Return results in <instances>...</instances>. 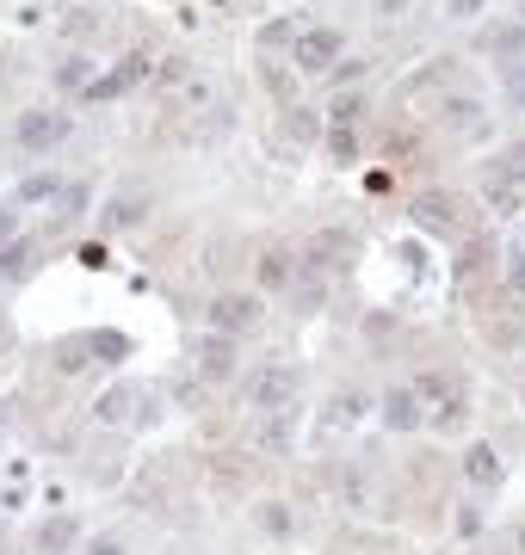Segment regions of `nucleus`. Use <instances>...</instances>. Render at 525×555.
<instances>
[{
    "mask_svg": "<svg viewBox=\"0 0 525 555\" xmlns=\"http://www.w3.org/2000/svg\"><path fill=\"white\" fill-rule=\"evenodd\" d=\"M241 395H248L254 407H291L297 401V370L291 364H266V370H254V377L241 383Z\"/></svg>",
    "mask_w": 525,
    "mask_h": 555,
    "instance_id": "1",
    "label": "nucleus"
},
{
    "mask_svg": "<svg viewBox=\"0 0 525 555\" xmlns=\"http://www.w3.org/2000/svg\"><path fill=\"white\" fill-rule=\"evenodd\" d=\"M13 136H19V148H31V155H44V148H56V142L68 136V118H62V111H25Z\"/></svg>",
    "mask_w": 525,
    "mask_h": 555,
    "instance_id": "2",
    "label": "nucleus"
},
{
    "mask_svg": "<svg viewBox=\"0 0 525 555\" xmlns=\"http://www.w3.org/2000/svg\"><path fill=\"white\" fill-rule=\"evenodd\" d=\"M340 31H328V25H315V31H303L297 37V68H309V74H322V68H334L340 62Z\"/></svg>",
    "mask_w": 525,
    "mask_h": 555,
    "instance_id": "3",
    "label": "nucleus"
},
{
    "mask_svg": "<svg viewBox=\"0 0 525 555\" xmlns=\"http://www.w3.org/2000/svg\"><path fill=\"white\" fill-rule=\"evenodd\" d=\"M210 321H217L223 340L229 333H248L260 321V296H217V303H210Z\"/></svg>",
    "mask_w": 525,
    "mask_h": 555,
    "instance_id": "4",
    "label": "nucleus"
},
{
    "mask_svg": "<svg viewBox=\"0 0 525 555\" xmlns=\"http://www.w3.org/2000/svg\"><path fill=\"white\" fill-rule=\"evenodd\" d=\"M143 74H149V62H143V56H130V62H118L112 74L87 81V93H81V99H93V105H99V99H118V93H130L136 81H143Z\"/></svg>",
    "mask_w": 525,
    "mask_h": 555,
    "instance_id": "5",
    "label": "nucleus"
},
{
    "mask_svg": "<svg viewBox=\"0 0 525 555\" xmlns=\"http://www.w3.org/2000/svg\"><path fill=\"white\" fill-rule=\"evenodd\" d=\"M513 185H525V142L501 148V155L488 161V192H513Z\"/></svg>",
    "mask_w": 525,
    "mask_h": 555,
    "instance_id": "6",
    "label": "nucleus"
},
{
    "mask_svg": "<svg viewBox=\"0 0 525 555\" xmlns=\"http://www.w3.org/2000/svg\"><path fill=\"white\" fill-rule=\"evenodd\" d=\"M198 370H204V377H229V370H235V340L204 333V340H198Z\"/></svg>",
    "mask_w": 525,
    "mask_h": 555,
    "instance_id": "7",
    "label": "nucleus"
},
{
    "mask_svg": "<svg viewBox=\"0 0 525 555\" xmlns=\"http://www.w3.org/2000/svg\"><path fill=\"white\" fill-rule=\"evenodd\" d=\"M87 358H99V364H124V358H130V333H124V327H99V333H87Z\"/></svg>",
    "mask_w": 525,
    "mask_h": 555,
    "instance_id": "8",
    "label": "nucleus"
},
{
    "mask_svg": "<svg viewBox=\"0 0 525 555\" xmlns=\"http://www.w3.org/2000/svg\"><path fill=\"white\" fill-rule=\"evenodd\" d=\"M383 420H390L396 432H414L420 426V395L414 389H390L383 395Z\"/></svg>",
    "mask_w": 525,
    "mask_h": 555,
    "instance_id": "9",
    "label": "nucleus"
},
{
    "mask_svg": "<svg viewBox=\"0 0 525 555\" xmlns=\"http://www.w3.org/2000/svg\"><path fill=\"white\" fill-rule=\"evenodd\" d=\"M464 475L476 481V488H495V481H501V451H495V444H476V451L464 457Z\"/></svg>",
    "mask_w": 525,
    "mask_h": 555,
    "instance_id": "10",
    "label": "nucleus"
},
{
    "mask_svg": "<svg viewBox=\"0 0 525 555\" xmlns=\"http://www.w3.org/2000/svg\"><path fill=\"white\" fill-rule=\"evenodd\" d=\"M346 247H353V235H340V229H322V235L309 241V266H315V272H328L334 259L346 253Z\"/></svg>",
    "mask_w": 525,
    "mask_h": 555,
    "instance_id": "11",
    "label": "nucleus"
},
{
    "mask_svg": "<svg viewBox=\"0 0 525 555\" xmlns=\"http://www.w3.org/2000/svg\"><path fill=\"white\" fill-rule=\"evenodd\" d=\"M414 222H420V229H451V198L445 192L414 198Z\"/></svg>",
    "mask_w": 525,
    "mask_h": 555,
    "instance_id": "12",
    "label": "nucleus"
},
{
    "mask_svg": "<svg viewBox=\"0 0 525 555\" xmlns=\"http://www.w3.org/2000/svg\"><path fill=\"white\" fill-rule=\"evenodd\" d=\"M130 395H136V389H105V395H99V407H93V420H105V426L130 420V407H136Z\"/></svg>",
    "mask_w": 525,
    "mask_h": 555,
    "instance_id": "13",
    "label": "nucleus"
},
{
    "mask_svg": "<svg viewBox=\"0 0 525 555\" xmlns=\"http://www.w3.org/2000/svg\"><path fill=\"white\" fill-rule=\"evenodd\" d=\"M31 253H38V241H7L0 247V278H19L31 266Z\"/></svg>",
    "mask_w": 525,
    "mask_h": 555,
    "instance_id": "14",
    "label": "nucleus"
},
{
    "mask_svg": "<svg viewBox=\"0 0 525 555\" xmlns=\"http://www.w3.org/2000/svg\"><path fill=\"white\" fill-rule=\"evenodd\" d=\"M56 192H62L56 173H31V179L19 185V204H44V198H56Z\"/></svg>",
    "mask_w": 525,
    "mask_h": 555,
    "instance_id": "15",
    "label": "nucleus"
},
{
    "mask_svg": "<svg viewBox=\"0 0 525 555\" xmlns=\"http://www.w3.org/2000/svg\"><path fill=\"white\" fill-rule=\"evenodd\" d=\"M519 44H525V31H519V25H495V31L482 37V50H519Z\"/></svg>",
    "mask_w": 525,
    "mask_h": 555,
    "instance_id": "16",
    "label": "nucleus"
},
{
    "mask_svg": "<svg viewBox=\"0 0 525 555\" xmlns=\"http://www.w3.org/2000/svg\"><path fill=\"white\" fill-rule=\"evenodd\" d=\"M260 278H266V290H278V284L291 278V259H285V253H266V259H260Z\"/></svg>",
    "mask_w": 525,
    "mask_h": 555,
    "instance_id": "17",
    "label": "nucleus"
},
{
    "mask_svg": "<svg viewBox=\"0 0 525 555\" xmlns=\"http://www.w3.org/2000/svg\"><path fill=\"white\" fill-rule=\"evenodd\" d=\"M143 210H149V198H118L112 210H105V222H118V229H124V222H136Z\"/></svg>",
    "mask_w": 525,
    "mask_h": 555,
    "instance_id": "18",
    "label": "nucleus"
},
{
    "mask_svg": "<svg viewBox=\"0 0 525 555\" xmlns=\"http://www.w3.org/2000/svg\"><path fill=\"white\" fill-rule=\"evenodd\" d=\"M56 364H62V370H81V364H87V340H62V346H56Z\"/></svg>",
    "mask_w": 525,
    "mask_h": 555,
    "instance_id": "19",
    "label": "nucleus"
},
{
    "mask_svg": "<svg viewBox=\"0 0 525 555\" xmlns=\"http://www.w3.org/2000/svg\"><path fill=\"white\" fill-rule=\"evenodd\" d=\"M359 111H365V99H359V93H340V99H334V124H346V130H353V118H359Z\"/></svg>",
    "mask_w": 525,
    "mask_h": 555,
    "instance_id": "20",
    "label": "nucleus"
},
{
    "mask_svg": "<svg viewBox=\"0 0 525 555\" xmlns=\"http://www.w3.org/2000/svg\"><path fill=\"white\" fill-rule=\"evenodd\" d=\"M56 81H62V87H81V81H87V56H68V62L56 68Z\"/></svg>",
    "mask_w": 525,
    "mask_h": 555,
    "instance_id": "21",
    "label": "nucleus"
},
{
    "mask_svg": "<svg viewBox=\"0 0 525 555\" xmlns=\"http://www.w3.org/2000/svg\"><path fill=\"white\" fill-rule=\"evenodd\" d=\"M260 525H266L272 537H291V512H285V506H266V512H260Z\"/></svg>",
    "mask_w": 525,
    "mask_h": 555,
    "instance_id": "22",
    "label": "nucleus"
},
{
    "mask_svg": "<svg viewBox=\"0 0 525 555\" xmlns=\"http://www.w3.org/2000/svg\"><path fill=\"white\" fill-rule=\"evenodd\" d=\"M81 204H87V185H62V204H56V216L68 222V216H75Z\"/></svg>",
    "mask_w": 525,
    "mask_h": 555,
    "instance_id": "23",
    "label": "nucleus"
},
{
    "mask_svg": "<svg viewBox=\"0 0 525 555\" xmlns=\"http://www.w3.org/2000/svg\"><path fill=\"white\" fill-rule=\"evenodd\" d=\"M328 148H334L340 161H353V148H359V142H353V130H346V124H334V130H328Z\"/></svg>",
    "mask_w": 525,
    "mask_h": 555,
    "instance_id": "24",
    "label": "nucleus"
},
{
    "mask_svg": "<svg viewBox=\"0 0 525 555\" xmlns=\"http://www.w3.org/2000/svg\"><path fill=\"white\" fill-rule=\"evenodd\" d=\"M68 531H75V525H68V518H56V525L38 537V543H44V555H62V537H68Z\"/></svg>",
    "mask_w": 525,
    "mask_h": 555,
    "instance_id": "25",
    "label": "nucleus"
},
{
    "mask_svg": "<svg viewBox=\"0 0 525 555\" xmlns=\"http://www.w3.org/2000/svg\"><path fill=\"white\" fill-rule=\"evenodd\" d=\"M285 444H291V426L272 420V426H266V451H285Z\"/></svg>",
    "mask_w": 525,
    "mask_h": 555,
    "instance_id": "26",
    "label": "nucleus"
},
{
    "mask_svg": "<svg viewBox=\"0 0 525 555\" xmlns=\"http://www.w3.org/2000/svg\"><path fill=\"white\" fill-rule=\"evenodd\" d=\"M291 136H297V142L315 136V118H309V111H291Z\"/></svg>",
    "mask_w": 525,
    "mask_h": 555,
    "instance_id": "27",
    "label": "nucleus"
},
{
    "mask_svg": "<svg viewBox=\"0 0 525 555\" xmlns=\"http://www.w3.org/2000/svg\"><path fill=\"white\" fill-rule=\"evenodd\" d=\"M507 99H513V105H525V68H513V74H507Z\"/></svg>",
    "mask_w": 525,
    "mask_h": 555,
    "instance_id": "28",
    "label": "nucleus"
},
{
    "mask_svg": "<svg viewBox=\"0 0 525 555\" xmlns=\"http://www.w3.org/2000/svg\"><path fill=\"white\" fill-rule=\"evenodd\" d=\"M451 13H458V19H476V13H482V0H451Z\"/></svg>",
    "mask_w": 525,
    "mask_h": 555,
    "instance_id": "29",
    "label": "nucleus"
},
{
    "mask_svg": "<svg viewBox=\"0 0 525 555\" xmlns=\"http://www.w3.org/2000/svg\"><path fill=\"white\" fill-rule=\"evenodd\" d=\"M87 555H124V549H118V537H99V549H87Z\"/></svg>",
    "mask_w": 525,
    "mask_h": 555,
    "instance_id": "30",
    "label": "nucleus"
},
{
    "mask_svg": "<svg viewBox=\"0 0 525 555\" xmlns=\"http://www.w3.org/2000/svg\"><path fill=\"white\" fill-rule=\"evenodd\" d=\"M513 290H525V253L513 259Z\"/></svg>",
    "mask_w": 525,
    "mask_h": 555,
    "instance_id": "31",
    "label": "nucleus"
},
{
    "mask_svg": "<svg viewBox=\"0 0 525 555\" xmlns=\"http://www.w3.org/2000/svg\"><path fill=\"white\" fill-rule=\"evenodd\" d=\"M408 7V0H377V13H402Z\"/></svg>",
    "mask_w": 525,
    "mask_h": 555,
    "instance_id": "32",
    "label": "nucleus"
}]
</instances>
